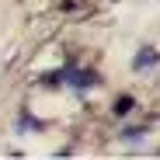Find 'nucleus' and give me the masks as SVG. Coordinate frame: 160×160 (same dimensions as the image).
Here are the masks:
<instances>
[{
    "mask_svg": "<svg viewBox=\"0 0 160 160\" xmlns=\"http://www.w3.org/2000/svg\"><path fill=\"white\" fill-rule=\"evenodd\" d=\"M129 108H132V101H129V98H118V104H115V112H118V115H125Z\"/></svg>",
    "mask_w": 160,
    "mask_h": 160,
    "instance_id": "2",
    "label": "nucleus"
},
{
    "mask_svg": "<svg viewBox=\"0 0 160 160\" xmlns=\"http://www.w3.org/2000/svg\"><path fill=\"white\" fill-rule=\"evenodd\" d=\"M157 59H160V56H157V52H153V49H143V56L136 59V66H153Z\"/></svg>",
    "mask_w": 160,
    "mask_h": 160,
    "instance_id": "1",
    "label": "nucleus"
}]
</instances>
